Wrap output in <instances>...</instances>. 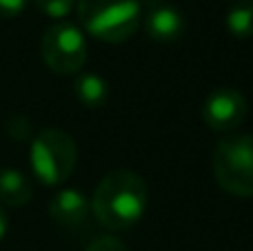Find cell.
I'll use <instances>...</instances> for the list:
<instances>
[{
  "label": "cell",
  "instance_id": "6da1fadb",
  "mask_svg": "<svg viewBox=\"0 0 253 251\" xmlns=\"http://www.w3.org/2000/svg\"><path fill=\"white\" fill-rule=\"evenodd\" d=\"M149 205V189L135 171L107 173L91 198V216L109 231H125L138 225Z\"/></svg>",
  "mask_w": 253,
  "mask_h": 251
},
{
  "label": "cell",
  "instance_id": "7a4b0ae2",
  "mask_svg": "<svg viewBox=\"0 0 253 251\" xmlns=\"http://www.w3.org/2000/svg\"><path fill=\"white\" fill-rule=\"evenodd\" d=\"M76 11L87 34L111 44L129 40L142 20L135 0H78Z\"/></svg>",
  "mask_w": 253,
  "mask_h": 251
},
{
  "label": "cell",
  "instance_id": "3957f363",
  "mask_svg": "<svg viewBox=\"0 0 253 251\" xmlns=\"http://www.w3.org/2000/svg\"><path fill=\"white\" fill-rule=\"evenodd\" d=\"M78 149L69 133L62 129H44L34 138L29 149V160L34 176L42 185H62L74 173Z\"/></svg>",
  "mask_w": 253,
  "mask_h": 251
},
{
  "label": "cell",
  "instance_id": "277c9868",
  "mask_svg": "<svg viewBox=\"0 0 253 251\" xmlns=\"http://www.w3.org/2000/svg\"><path fill=\"white\" fill-rule=\"evenodd\" d=\"M213 176L227 194L238 198L253 196V136L222 138L213 151Z\"/></svg>",
  "mask_w": 253,
  "mask_h": 251
},
{
  "label": "cell",
  "instance_id": "5b68a950",
  "mask_svg": "<svg viewBox=\"0 0 253 251\" xmlns=\"http://www.w3.org/2000/svg\"><path fill=\"white\" fill-rule=\"evenodd\" d=\"M42 60L53 74H78L87 62V40L84 34L71 22H53L40 38Z\"/></svg>",
  "mask_w": 253,
  "mask_h": 251
},
{
  "label": "cell",
  "instance_id": "8992f818",
  "mask_svg": "<svg viewBox=\"0 0 253 251\" xmlns=\"http://www.w3.org/2000/svg\"><path fill=\"white\" fill-rule=\"evenodd\" d=\"M247 116V100L240 91L231 87L213 89L205 98L202 120L213 131H233L242 125Z\"/></svg>",
  "mask_w": 253,
  "mask_h": 251
},
{
  "label": "cell",
  "instance_id": "52a82bcc",
  "mask_svg": "<svg viewBox=\"0 0 253 251\" xmlns=\"http://www.w3.org/2000/svg\"><path fill=\"white\" fill-rule=\"evenodd\" d=\"M49 213L62 229H84L91 216V200H87V196L78 189H62L49 203Z\"/></svg>",
  "mask_w": 253,
  "mask_h": 251
},
{
  "label": "cell",
  "instance_id": "ba28073f",
  "mask_svg": "<svg viewBox=\"0 0 253 251\" xmlns=\"http://www.w3.org/2000/svg\"><path fill=\"white\" fill-rule=\"evenodd\" d=\"M142 27L144 34L156 42H175L187 29V20L178 7L165 2L156 9H149L142 18Z\"/></svg>",
  "mask_w": 253,
  "mask_h": 251
},
{
  "label": "cell",
  "instance_id": "9c48e42d",
  "mask_svg": "<svg viewBox=\"0 0 253 251\" xmlns=\"http://www.w3.org/2000/svg\"><path fill=\"white\" fill-rule=\"evenodd\" d=\"M76 98L87 109H100L109 100V84L98 74H80L74 83Z\"/></svg>",
  "mask_w": 253,
  "mask_h": 251
},
{
  "label": "cell",
  "instance_id": "30bf717a",
  "mask_svg": "<svg viewBox=\"0 0 253 251\" xmlns=\"http://www.w3.org/2000/svg\"><path fill=\"white\" fill-rule=\"evenodd\" d=\"M0 200L9 207H22L31 200V182L18 169L0 171Z\"/></svg>",
  "mask_w": 253,
  "mask_h": 251
},
{
  "label": "cell",
  "instance_id": "8fae6325",
  "mask_svg": "<svg viewBox=\"0 0 253 251\" xmlns=\"http://www.w3.org/2000/svg\"><path fill=\"white\" fill-rule=\"evenodd\" d=\"M227 29L236 38L253 36V0H238L227 13Z\"/></svg>",
  "mask_w": 253,
  "mask_h": 251
},
{
  "label": "cell",
  "instance_id": "7c38bea8",
  "mask_svg": "<svg viewBox=\"0 0 253 251\" xmlns=\"http://www.w3.org/2000/svg\"><path fill=\"white\" fill-rule=\"evenodd\" d=\"M34 4L40 13L60 20L71 13V9L76 7V0H34Z\"/></svg>",
  "mask_w": 253,
  "mask_h": 251
},
{
  "label": "cell",
  "instance_id": "4fadbf2b",
  "mask_svg": "<svg viewBox=\"0 0 253 251\" xmlns=\"http://www.w3.org/2000/svg\"><path fill=\"white\" fill-rule=\"evenodd\" d=\"M84 251H126V247L116 236H98L96 240L89 243V247Z\"/></svg>",
  "mask_w": 253,
  "mask_h": 251
},
{
  "label": "cell",
  "instance_id": "5bb4252c",
  "mask_svg": "<svg viewBox=\"0 0 253 251\" xmlns=\"http://www.w3.org/2000/svg\"><path fill=\"white\" fill-rule=\"evenodd\" d=\"M27 0H0V18H16L25 11Z\"/></svg>",
  "mask_w": 253,
  "mask_h": 251
},
{
  "label": "cell",
  "instance_id": "9a60e30c",
  "mask_svg": "<svg viewBox=\"0 0 253 251\" xmlns=\"http://www.w3.org/2000/svg\"><path fill=\"white\" fill-rule=\"evenodd\" d=\"M138 2V7L140 9H156V7H160V4H165V0H135Z\"/></svg>",
  "mask_w": 253,
  "mask_h": 251
},
{
  "label": "cell",
  "instance_id": "2e32d148",
  "mask_svg": "<svg viewBox=\"0 0 253 251\" xmlns=\"http://www.w3.org/2000/svg\"><path fill=\"white\" fill-rule=\"evenodd\" d=\"M7 229H9V218H7V213H4V209L0 207V240L4 238Z\"/></svg>",
  "mask_w": 253,
  "mask_h": 251
}]
</instances>
